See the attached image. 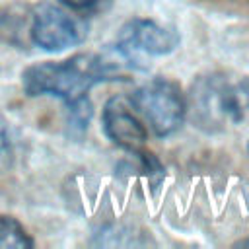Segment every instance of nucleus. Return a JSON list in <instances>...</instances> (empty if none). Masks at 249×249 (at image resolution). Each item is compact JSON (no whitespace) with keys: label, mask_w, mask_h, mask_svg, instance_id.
Masks as SVG:
<instances>
[{"label":"nucleus","mask_w":249,"mask_h":249,"mask_svg":"<svg viewBox=\"0 0 249 249\" xmlns=\"http://www.w3.org/2000/svg\"><path fill=\"white\" fill-rule=\"evenodd\" d=\"M117 76L119 68L115 58L88 53L60 62H39L27 66L21 74V86L29 97L53 95L68 105L88 97V91L95 84L119 80Z\"/></svg>","instance_id":"1"},{"label":"nucleus","mask_w":249,"mask_h":249,"mask_svg":"<svg viewBox=\"0 0 249 249\" xmlns=\"http://www.w3.org/2000/svg\"><path fill=\"white\" fill-rule=\"evenodd\" d=\"M189 107L193 121L206 132L224 130L237 124L249 111V82L231 80L214 72L195 80L191 88Z\"/></svg>","instance_id":"2"},{"label":"nucleus","mask_w":249,"mask_h":249,"mask_svg":"<svg viewBox=\"0 0 249 249\" xmlns=\"http://www.w3.org/2000/svg\"><path fill=\"white\" fill-rule=\"evenodd\" d=\"M130 107L160 138L177 132L187 115V101L179 86L167 78H152L140 86L130 97Z\"/></svg>","instance_id":"3"},{"label":"nucleus","mask_w":249,"mask_h":249,"mask_svg":"<svg viewBox=\"0 0 249 249\" xmlns=\"http://www.w3.org/2000/svg\"><path fill=\"white\" fill-rule=\"evenodd\" d=\"M88 35L86 23L66 12L64 8L53 4H41L29 14L27 37L29 41L49 53L66 51L80 45Z\"/></svg>","instance_id":"4"},{"label":"nucleus","mask_w":249,"mask_h":249,"mask_svg":"<svg viewBox=\"0 0 249 249\" xmlns=\"http://www.w3.org/2000/svg\"><path fill=\"white\" fill-rule=\"evenodd\" d=\"M177 47L179 35L175 29L146 18L128 19L117 35V51L132 64L138 56H163Z\"/></svg>","instance_id":"5"},{"label":"nucleus","mask_w":249,"mask_h":249,"mask_svg":"<svg viewBox=\"0 0 249 249\" xmlns=\"http://www.w3.org/2000/svg\"><path fill=\"white\" fill-rule=\"evenodd\" d=\"M101 124L105 136L113 144L128 152H138L148 138L144 123L136 117L132 107L126 105L123 97H111L105 103L101 113Z\"/></svg>","instance_id":"6"},{"label":"nucleus","mask_w":249,"mask_h":249,"mask_svg":"<svg viewBox=\"0 0 249 249\" xmlns=\"http://www.w3.org/2000/svg\"><path fill=\"white\" fill-rule=\"evenodd\" d=\"M91 243L103 245V247H138V245H148L152 241L148 239L146 231L138 230L136 226L113 224L99 230Z\"/></svg>","instance_id":"7"},{"label":"nucleus","mask_w":249,"mask_h":249,"mask_svg":"<svg viewBox=\"0 0 249 249\" xmlns=\"http://www.w3.org/2000/svg\"><path fill=\"white\" fill-rule=\"evenodd\" d=\"M27 249L33 247V239L23 226L12 216H0V249Z\"/></svg>","instance_id":"8"},{"label":"nucleus","mask_w":249,"mask_h":249,"mask_svg":"<svg viewBox=\"0 0 249 249\" xmlns=\"http://www.w3.org/2000/svg\"><path fill=\"white\" fill-rule=\"evenodd\" d=\"M89 119H91V103L88 97L68 103V128L72 134L82 136L88 128Z\"/></svg>","instance_id":"9"},{"label":"nucleus","mask_w":249,"mask_h":249,"mask_svg":"<svg viewBox=\"0 0 249 249\" xmlns=\"http://www.w3.org/2000/svg\"><path fill=\"white\" fill-rule=\"evenodd\" d=\"M10 154H12V144H10L8 126H6V121L0 117V163L8 161Z\"/></svg>","instance_id":"10"},{"label":"nucleus","mask_w":249,"mask_h":249,"mask_svg":"<svg viewBox=\"0 0 249 249\" xmlns=\"http://www.w3.org/2000/svg\"><path fill=\"white\" fill-rule=\"evenodd\" d=\"M105 0H60V4H64L70 10L76 12H86V10H95L103 4Z\"/></svg>","instance_id":"11"},{"label":"nucleus","mask_w":249,"mask_h":249,"mask_svg":"<svg viewBox=\"0 0 249 249\" xmlns=\"http://www.w3.org/2000/svg\"><path fill=\"white\" fill-rule=\"evenodd\" d=\"M237 245H241V247H245V245H249V239H241Z\"/></svg>","instance_id":"12"}]
</instances>
